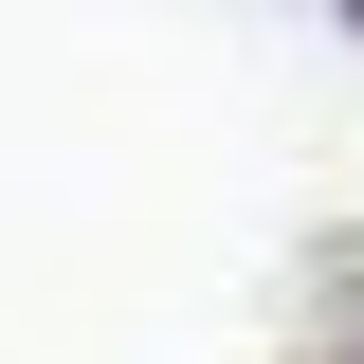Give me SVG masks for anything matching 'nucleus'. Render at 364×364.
Listing matches in <instances>:
<instances>
[{
  "instance_id": "obj_1",
  "label": "nucleus",
  "mask_w": 364,
  "mask_h": 364,
  "mask_svg": "<svg viewBox=\"0 0 364 364\" xmlns=\"http://www.w3.org/2000/svg\"><path fill=\"white\" fill-rule=\"evenodd\" d=\"M346 18H364V0H346Z\"/></svg>"
}]
</instances>
